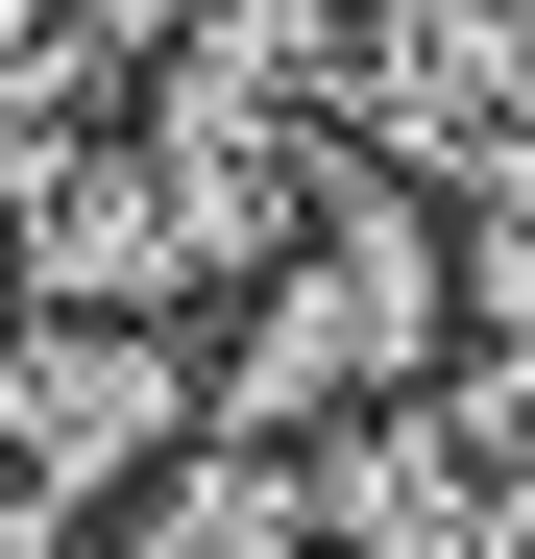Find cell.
I'll return each mask as SVG.
<instances>
[{
    "label": "cell",
    "mask_w": 535,
    "mask_h": 559,
    "mask_svg": "<svg viewBox=\"0 0 535 559\" xmlns=\"http://www.w3.org/2000/svg\"><path fill=\"white\" fill-rule=\"evenodd\" d=\"M73 559H293V462H243V438H195V462H146V487L73 535Z\"/></svg>",
    "instance_id": "4"
},
{
    "label": "cell",
    "mask_w": 535,
    "mask_h": 559,
    "mask_svg": "<svg viewBox=\"0 0 535 559\" xmlns=\"http://www.w3.org/2000/svg\"><path fill=\"white\" fill-rule=\"evenodd\" d=\"M146 462H195V341L146 317H0V535H98Z\"/></svg>",
    "instance_id": "3"
},
{
    "label": "cell",
    "mask_w": 535,
    "mask_h": 559,
    "mask_svg": "<svg viewBox=\"0 0 535 559\" xmlns=\"http://www.w3.org/2000/svg\"><path fill=\"white\" fill-rule=\"evenodd\" d=\"M341 170L414 219L535 195V0H341Z\"/></svg>",
    "instance_id": "2"
},
{
    "label": "cell",
    "mask_w": 535,
    "mask_h": 559,
    "mask_svg": "<svg viewBox=\"0 0 535 559\" xmlns=\"http://www.w3.org/2000/svg\"><path fill=\"white\" fill-rule=\"evenodd\" d=\"M438 365H463V243H438L414 195H366V170H317V195L268 219V267L195 317V438L317 462V438L414 414Z\"/></svg>",
    "instance_id": "1"
}]
</instances>
